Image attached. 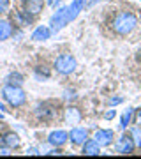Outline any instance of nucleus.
<instances>
[{
    "instance_id": "1",
    "label": "nucleus",
    "mask_w": 141,
    "mask_h": 159,
    "mask_svg": "<svg viewBox=\"0 0 141 159\" xmlns=\"http://www.w3.org/2000/svg\"><path fill=\"white\" fill-rule=\"evenodd\" d=\"M136 27H138V16L132 11H120L111 21V29L117 35H129Z\"/></svg>"
},
{
    "instance_id": "2",
    "label": "nucleus",
    "mask_w": 141,
    "mask_h": 159,
    "mask_svg": "<svg viewBox=\"0 0 141 159\" xmlns=\"http://www.w3.org/2000/svg\"><path fill=\"white\" fill-rule=\"evenodd\" d=\"M2 97L12 108H20V106H23L27 102V94H25V90L21 87L9 85V83H6L2 87Z\"/></svg>"
},
{
    "instance_id": "3",
    "label": "nucleus",
    "mask_w": 141,
    "mask_h": 159,
    "mask_svg": "<svg viewBox=\"0 0 141 159\" xmlns=\"http://www.w3.org/2000/svg\"><path fill=\"white\" fill-rule=\"evenodd\" d=\"M53 67L58 74H62V76H69V74H73L78 67V62H76V58L71 55V53H64L60 57H56L55 64H53Z\"/></svg>"
},
{
    "instance_id": "4",
    "label": "nucleus",
    "mask_w": 141,
    "mask_h": 159,
    "mask_svg": "<svg viewBox=\"0 0 141 159\" xmlns=\"http://www.w3.org/2000/svg\"><path fill=\"white\" fill-rule=\"evenodd\" d=\"M69 23H71V20H69L67 7L64 6V7H60V9H56V12L51 16V20H50V30H51V34L60 32V30H62L65 25H69Z\"/></svg>"
},
{
    "instance_id": "5",
    "label": "nucleus",
    "mask_w": 141,
    "mask_h": 159,
    "mask_svg": "<svg viewBox=\"0 0 141 159\" xmlns=\"http://www.w3.org/2000/svg\"><path fill=\"white\" fill-rule=\"evenodd\" d=\"M35 115H37V119L42 120V122H51V120H55L58 117V110H56L55 104H51V102H42L39 104L37 108H35Z\"/></svg>"
},
{
    "instance_id": "6",
    "label": "nucleus",
    "mask_w": 141,
    "mask_h": 159,
    "mask_svg": "<svg viewBox=\"0 0 141 159\" xmlns=\"http://www.w3.org/2000/svg\"><path fill=\"white\" fill-rule=\"evenodd\" d=\"M115 148H117V152H118V154H132V152H134L136 145H134L132 136H130V133H129V134H127V133H124V134L117 140Z\"/></svg>"
},
{
    "instance_id": "7",
    "label": "nucleus",
    "mask_w": 141,
    "mask_h": 159,
    "mask_svg": "<svg viewBox=\"0 0 141 159\" xmlns=\"http://www.w3.org/2000/svg\"><path fill=\"white\" fill-rule=\"evenodd\" d=\"M94 140L99 143V147L104 148V147H109L115 140V131L113 129H99L95 131V134H94Z\"/></svg>"
},
{
    "instance_id": "8",
    "label": "nucleus",
    "mask_w": 141,
    "mask_h": 159,
    "mask_svg": "<svg viewBox=\"0 0 141 159\" xmlns=\"http://www.w3.org/2000/svg\"><path fill=\"white\" fill-rule=\"evenodd\" d=\"M69 140H71L73 145L81 147V145L88 140V131L85 129V127H78V125H74L73 129H71V133H69Z\"/></svg>"
},
{
    "instance_id": "9",
    "label": "nucleus",
    "mask_w": 141,
    "mask_h": 159,
    "mask_svg": "<svg viewBox=\"0 0 141 159\" xmlns=\"http://www.w3.org/2000/svg\"><path fill=\"white\" fill-rule=\"evenodd\" d=\"M81 111H79L76 106H67V108L64 110V122L67 125H71V127H74V125H78L79 122H81Z\"/></svg>"
},
{
    "instance_id": "10",
    "label": "nucleus",
    "mask_w": 141,
    "mask_h": 159,
    "mask_svg": "<svg viewBox=\"0 0 141 159\" xmlns=\"http://www.w3.org/2000/svg\"><path fill=\"white\" fill-rule=\"evenodd\" d=\"M69 140V133L64 129H56V131H51L50 134H48V143L53 145V147H62L65 145Z\"/></svg>"
},
{
    "instance_id": "11",
    "label": "nucleus",
    "mask_w": 141,
    "mask_h": 159,
    "mask_svg": "<svg viewBox=\"0 0 141 159\" xmlns=\"http://www.w3.org/2000/svg\"><path fill=\"white\" fill-rule=\"evenodd\" d=\"M44 6H46V0H25L23 11L27 14H30V16H37L44 9Z\"/></svg>"
},
{
    "instance_id": "12",
    "label": "nucleus",
    "mask_w": 141,
    "mask_h": 159,
    "mask_svg": "<svg viewBox=\"0 0 141 159\" xmlns=\"http://www.w3.org/2000/svg\"><path fill=\"white\" fill-rule=\"evenodd\" d=\"M86 4H88V0H73V2H71V6H67L69 20H71V21L76 20V16L83 11L85 7H86Z\"/></svg>"
},
{
    "instance_id": "13",
    "label": "nucleus",
    "mask_w": 141,
    "mask_h": 159,
    "mask_svg": "<svg viewBox=\"0 0 141 159\" xmlns=\"http://www.w3.org/2000/svg\"><path fill=\"white\" fill-rule=\"evenodd\" d=\"M50 37H51V30H50L48 25H39V27L32 32V41H37V43L48 41Z\"/></svg>"
},
{
    "instance_id": "14",
    "label": "nucleus",
    "mask_w": 141,
    "mask_h": 159,
    "mask_svg": "<svg viewBox=\"0 0 141 159\" xmlns=\"http://www.w3.org/2000/svg\"><path fill=\"white\" fill-rule=\"evenodd\" d=\"M12 34H14V27L11 20H0V41L11 39Z\"/></svg>"
},
{
    "instance_id": "15",
    "label": "nucleus",
    "mask_w": 141,
    "mask_h": 159,
    "mask_svg": "<svg viewBox=\"0 0 141 159\" xmlns=\"http://www.w3.org/2000/svg\"><path fill=\"white\" fill-rule=\"evenodd\" d=\"M83 147V156H99L101 154V147H99V143L92 138V140H86V142L81 145Z\"/></svg>"
},
{
    "instance_id": "16",
    "label": "nucleus",
    "mask_w": 141,
    "mask_h": 159,
    "mask_svg": "<svg viewBox=\"0 0 141 159\" xmlns=\"http://www.w3.org/2000/svg\"><path fill=\"white\" fill-rule=\"evenodd\" d=\"M2 143L9 148H18L20 143H21V140H20V136H18L16 133H6V134L2 136Z\"/></svg>"
},
{
    "instance_id": "17",
    "label": "nucleus",
    "mask_w": 141,
    "mask_h": 159,
    "mask_svg": "<svg viewBox=\"0 0 141 159\" xmlns=\"http://www.w3.org/2000/svg\"><path fill=\"white\" fill-rule=\"evenodd\" d=\"M132 117H134V108H127L124 111V115H122V119H120V127L122 129H127V125H130V122H132Z\"/></svg>"
},
{
    "instance_id": "18",
    "label": "nucleus",
    "mask_w": 141,
    "mask_h": 159,
    "mask_svg": "<svg viewBox=\"0 0 141 159\" xmlns=\"http://www.w3.org/2000/svg\"><path fill=\"white\" fill-rule=\"evenodd\" d=\"M23 81H25V78H23V74H20V73H11L6 78V83H9V85H16V87H21Z\"/></svg>"
},
{
    "instance_id": "19",
    "label": "nucleus",
    "mask_w": 141,
    "mask_h": 159,
    "mask_svg": "<svg viewBox=\"0 0 141 159\" xmlns=\"http://www.w3.org/2000/svg\"><path fill=\"white\" fill-rule=\"evenodd\" d=\"M130 136H132V140H134L136 147L141 148V125H136V127L130 129Z\"/></svg>"
},
{
    "instance_id": "20",
    "label": "nucleus",
    "mask_w": 141,
    "mask_h": 159,
    "mask_svg": "<svg viewBox=\"0 0 141 159\" xmlns=\"http://www.w3.org/2000/svg\"><path fill=\"white\" fill-rule=\"evenodd\" d=\"M9 7H11V2H9V0H0V14H2V12H7Z\"/></svg>"
},
{
    "instance_id": "21",
    "label": "nucleus",
    "mask_w": 141,
    "mask_h": 159,
    "mask_svg": "<svg viewBox=\"0 0 141 159\" xmlns=\"http://www.w3.org/2000/svg\"><path fill=\"white\" fill-rule=\"evenodd\" d=\"M115 117H117V110H115V106H113V110H108L106 113H104V119H108V120L115 119Z\"/></svg>"
},
{
    "instance_id": "22",
    "label": "nucleus",
    "mask_w": 141,
    "mask_h": 159,
    "mask_svg": "<svg viewBox=\"0 0 141 159\" xmlns=\"http://www.w3.org/2000/svg\"><path fill=\"white\" fill-rule=\"evenodd\" d=\"M134 124H138V125H141V108L139 110H134Z\"/></svg>"
},
{
    "instance_id": "23",
    "label": "nucleus",
    "mask_w": 141,
    "mask_h": 159,
    "mask_svg": "<svg viewBox=\"0 0 141 159\" xmlns=\"http://www.w3.org/2000/svg\"><path fill=\"white\" fill-rule=\"evenodd\" d=\"M122 101H124L122 97H111V99L108 101V104H109V106H117V104H120Z\"/></svg>"
},
{
    "instance_id": "24",
    "label": "nucleus",
    "mask_w": 141,
    "mask_h": 159,
    "mask_svg": "<svg viewBox=\"0 0 141 159\" xmlns=\"http://www.w3.org/2000/svg\"><path fill=\"white\" fill-rule=\"evenodd\" d=\"M48 156H60L62 154V150H60V147H55V148H51L50 152H46Z\"/></svg>"
},
{
    "instance_id": "25",
    "label": "nucleus",
    "mask_w": 141,
    "mask_h": 159,
    "mask_svg": "<svg viewBox=\"0 0 141 159\" xmlns=\"http://www.w3.org/2000/svg\"><path fill=\"white\" fill-rule=\"evenodd\" d=\"M9 150H11V148L9 147H6V145H4V147H0V156H9Z\"/></svg>"
},
{
    "instance_id": "26",
    "label": "nucleus",
    "mask_w": 141,
    "mask_h": 159,
    "mask_svg": "<svg viewBox=\"0 0 141 159\" xmlns=\"http://www.w3.org/2000/svg\"><path fill=\"white\" fill-rule=\"evenodd\" d=\"M27 154H30V156H35V154H39V152H37V148H35V147H30V148L27 150Z\"/></svg>"
},
{
    "instance_id": "27",
    "label": "nucleus",
    "mask_w": 141,
    "mask_h": 159,
    "mask_svg": "<svg viewBox=\"0 0 141 159\" xmlns=\"http://www.w3.org/2000/svg\"><path fill=\"white\" fill-rule=\"evenodd\" d=\"M58 2H60V0H48L46 4H48V6H51V7H56V4H58Z\"/></svg>"
},
{
    "instance_id": "28",
    "label": "nucleus",
    "mask_w": 141,
    "mask_h": 159,
    "mask_svg": "<svg viewBox=\"0 0 141 159\" xmlns=\"http://www.w3.org/2000/svg\"><path fill=\"white\" fill-rule=\"evenodd\" d=\"M97 2H101V0H92V2H88V4H86V6H95V4H97Z\"/></svg>"
},
{
    "instance_id": "29",
    "label": "nucleus",
    "mask_w": 141,
    "mask_h": 159,
    "mask_svg": "<svg viewBox=\"0 0 141 159\" xmlns=\"http://www.w3.org/2000/svg\"><path fill=\"white\" fill-rule=\"evenodd\" d=\"M4 110H6V104H4V102L0 101V111H4Z\"/></svg>"
},
{
    "instance_id": "30",
    "label": "nucleus",
    "mask_w": 141,
    "mask_h": 159,
    "mask_svg": "<svg viewBox=\"0 0 141 159\" xmlns=\"http://www.w3.org/2000/svg\"><path fill=\"white\" fill-rule=\"evenodd\" d=\"M138 60H139V62H141V48H139V50H138Z\"/></svg>"
},
{
    "instance_id": "31",
    "label": "nucleus",
    "mask_w": 141,
    "mask_h": 159,
    "mask_svg": "<svg viewBox=\"0 0 141 159\" xmlns=\"http://www.w3.org/2000/svg\"><path fill=\"white\" fill-rule=\"evenodd\" d=\"M0 120H4V113L2 111H0Z\"/></svg>"
},
{
    "instance_id": "32",
    "label": "nucleus",
    "mask_w": 141,
    "mask_h": 159,
    "mask_svg": "<svg viewBox=\"0 0 141 159\" xmlns=\"http://www.w3.org/2000/svg\"><path fill=\"white\" fill-rule=\"evenodd\" d=\"M139 2H141V0H139Z\"/></svg>"
}]
</instances>
